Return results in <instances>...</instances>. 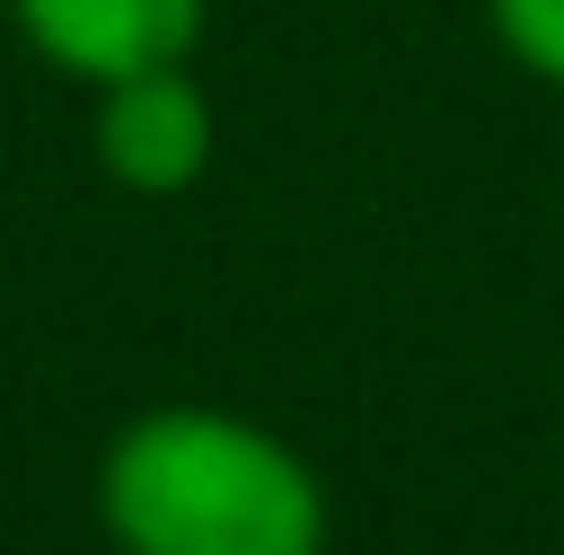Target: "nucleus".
I'll return each mask as SVG.
<instances>
[{
    "label": "nucleus",
    "instance_id": "3",
    "mask_svg": "<svg viewBox=\"0 0 564 555\" xmlns=\"http://www.w3.org/2000/svg\"><path fill=\"white\" fill-rule=\"evenodd\" d=\"M93 167L139 204L195 195L214 176V92L195 65H149L93 92Z\"/></svg>",
    "mask_w": 564,
    "mask_h": 555
},
{
    "label": "nucleus",
    "instance_id": "4",
    "mask_svg": "<svg viewBox=\"0 0 564 555\" xmlns=\"http://www.w3.org/2000/svg\"><path fill=\"white\" fill-rule=\"evenodd\" d=\"M481 19L528 84L564 92V0H481Z\"/></svg>",
    "mask_w": 564,
    "mask_h": 555
},
{
    "label": "nucleus",
    "instance_id": "2",
    "mask_svg": "<svg viewBox=\"0 0 564 555\" xmlns=\"http://www.w3.org/2000/svg\"><path fill=\"white\" fill-rule=\"evenodd\" d=\"M0 19L46 75L102 92L149 65H195L214 0H0Z\"/></svg>",
    "mask_w": 564,
    "mask_h": 555
},
{
    "label": "nucleus",
    "instance_id": "1",
    "mask_svg": "<svg viewBox=\"0 0 564 555\" xmlns=\"http://www.w3.org/2000/svg\"><path fill=\"white\" fill-rule=\"evenodd\" d=\"M93 509L121 555H324L334 500L278 426L241 407H139L93 463Z\"/></svg>",
    "mask_w": 564,
    "mask_h": 555
}]
</instances>
